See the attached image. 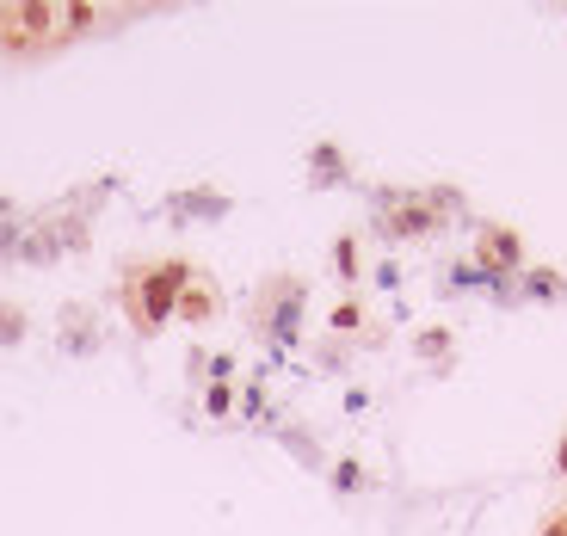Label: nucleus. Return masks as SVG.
Returning a JSON list of instances; mask_svg holds the SVG:
<instances>
[{"label": "nucleus", "mask_w": 567, "mask_h": 536, "mask_svg": "<svg viewBox=\"0 0 567 536\" xmlns=\"http://www.w3.org/2000/svg\"><path fill=\"white\" fill-rule=\"evenodd\" d=\"M562 469H567V444H562Z\"/></svg>", "instance_id": "nucleus-7"}, {"label": "nucleus", "mask_w": 567, "mask_h": 536, "mask_svg": "<svg viewBox=\"0 0 567 536\" xmlns=\"http://www.w3.org/2000/svg\"><path fill=\"white\" fill-rule=\"evenodd\" d=\"M62 25H68V31H87V25H93V6H62Z\"/></svg>", "instance_id": "nucleus-5"}, {"label": "nucleus", "mask_w": 567, "mask_h": 536, "mask_svg": "<svg viewBox=\"0 0 567 536\" xmlns=\"http://www.w3.org/2000/svg\"><path fill=\"white\" fill-rule=\"evenodd\" d=\"M191 290V266L185 260H173V266H154L142 277V327H160L173 308H179V296Z\"/></svg>", "instance_id": "nucleus-1"}, {"label": "nucleus", "mask_w": 567, "mask_h": 536, "mask_svg": "<svg viewBox=\"0 0 567 536\" xmlns=\"http://www.w3.org/2000/svg\"><path fill=\"white\" fill-rule=\"evenodd\" d=\"M50 19H56V12H50V6H37V0H25V6H12V12H6V25H12L19 37H43V31H50Z\"/></svg>", "instance_id": "nucleus-2"}, {"label": "nucleus", "mask_w": 567, "mask_h": 536, "mask_svg": "<svg viewBox=\"0 0 567 536\" xmlns=\"http://www.w3.org/2000/svg\"><path fill=\"white\" fill-rule=\"evenodd\" d=\"M481 260H487V266H512V260H518V241H512L506 229H493V235L481 241Z\"/></svg>", "instance_id": "nucleus-3"}, {"label": "nucleus", "mask_w": 567, "mask_h": 536, "mask_svg": "<svg viewBox=\"0 0 567 536\" xmlns=\"http://www.w3.org/2000/svg\"><path fill=\"white\" fill-rule=\"evenodd\" d=\"M210 308H216V302H210L204 290H185V296H179V315H185V321H210Z\"/></svg>", "instance_id": "nucleus-4"}, {"label": "nucleus", "mask_w": 567, "mask_h": 536, "mask_svg": "<svg viewBox=\"0 0 567 536\" xmlns=\"http://www.w3.org/2000/svg\"><path fill=\"white\" fill-rule=\"evenodd\" d=\"M543 536H567V518H555V524H549V531H543Z\"/></svg>", "instance_id": "nucleus-6"}]
</instances>
